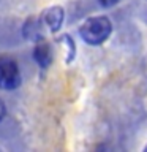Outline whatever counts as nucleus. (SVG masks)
<instances>
[{"label": "nucleus", "instance_id": "nucleus-1", "mask_svg": "<svg viewBox=\"0 0 147 152\" xmlns=\"http://www.w3.org/2000/svg\"><path fill=\"white\" fill-rule=\"evenodd\" d=\"M79 33L85 43L92 46L103 45L104 41L111 37L112 33V24L106 16H93L89 18L79 28Z\"/></svg>", "mask_w": 147, "mask_h": 152}, {"label": "nucleus", "instance_id": "nucleus-2", "mask_svg": "<svg viewBox=\"0 0 147 152\" xmlns=\"http://www.w3.org/2000/svg\"><path fill=\"white\" fill-rule=\"evenodd\" d=\"M19 83H21V75L14 60L7 59V57L0 59V89H16Z\"/></svg>", "mask_w": 147, "mask_h": 152}, {"label": "nucleus", "instance_id": "nucleus-3", "mask_svg": "<svg viewBox=\"0 0 147 152\" xmlns=\"http://www.w3.org/2000/svg\"><path fill=\"white\" fill-rule=\"evenodd\" d=\"M46 21H47V26H49L52 30H59V27L62 26L63 22V10L55 7V8H51L46 14Z\"/></svg>", "mask_w": 147, "mask_h": 152}, {"label": "nucleus", "instance_id": "nucleus-4", "mask_svg": "<svg viewBox=\"0 0 147 152\" xmlns=\"http://www.w3.org/2000/svg\"><path fill=\"white\" fill-rule=\"evenodd\" d=\"M35 60L40 64L41 66H47L51 64V60H52V56H51V51H49V48H47L46 45H43V46H38L36 49H35Z\"/></svg>", "mask_w": 147, "mask_h": 152}, {"label": "nucleus", "instance_id": "nucleus-5", "mask_svg": "<svg viewBox=\"0 0 147 152\" xmlns=\"http://www.w3.org/2000/svg\"><path fill=\"white\" fill-rule=\"evenodd\" d=\"M119 3V0H100V5L104 8H111L114 7V5H117Z\"/></svg>", "mask_w": 147, "mask_h": 152}, {"label": "nucleus", "instance_id": "nucleus-6", "mask_svg": "<svg viewBox=\"0 0 147 152\" xmlns=\"http://www.w3.org/2000/svg\"><path fill=\"white\" fill-rule=\"evenodd\" d=\"M5 113H7V108H5V104H3V102L0 100V121L5 117Z\"/></svg>", "mask_w": 147, "mask_h": 152}]
</instances>
